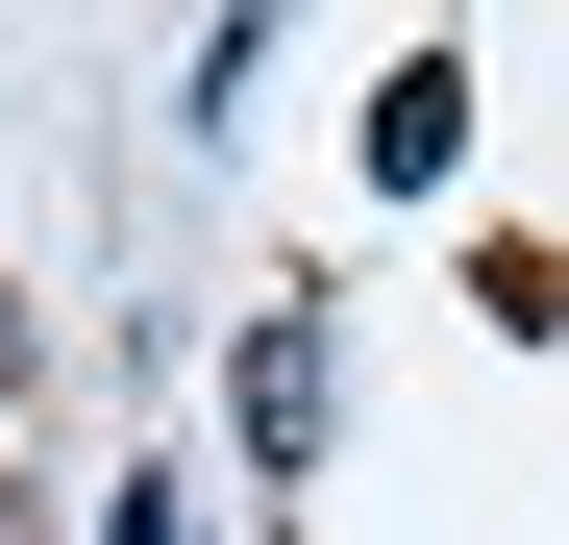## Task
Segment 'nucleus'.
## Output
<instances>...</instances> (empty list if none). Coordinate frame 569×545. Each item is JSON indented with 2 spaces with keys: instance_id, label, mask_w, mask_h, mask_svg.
I'll list each match as a JSON object with an SVG mask.
<instances>
[{
  "instance_id": "f257e3e1",
  "label": "nucleus",
  "mask_w": 569,
  "mask_h": 545,
  "mask_svg": "<svg viewBox=\"0 0 569 545\" xmlns=\"http://www.w3.org/2000/svg\"><path fill=\"white\" fill-rule=\"evenodd\" d=\"M248 446H272V472L322 446V323H272V347H248Z\"/></svg>"
},
{
  "instance_id": "f03ea898",
  "label": "nucleus",
  "mask_w": 569,
  "mask_h": 545,
  "mask_svg": "<svg viewBox=\"0 0 569 545\" xmlns=\"http://www.w3.org/2000/svg\"><path fill=\"white\" fill-rule=\"evenodd\" d=\"M0 373H26V323H0Z\"/></svg>"
}]
</instances>
